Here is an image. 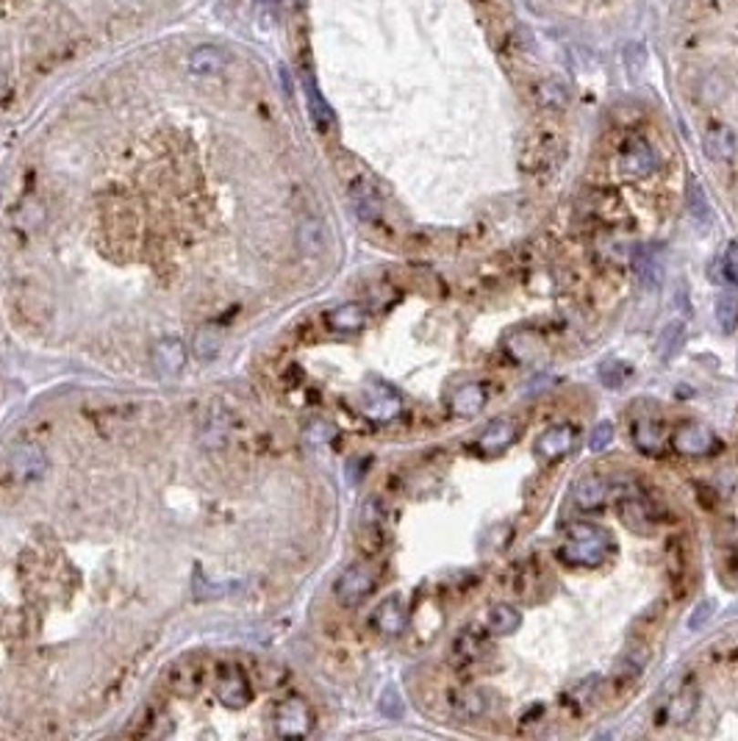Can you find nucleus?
Wrapping results in <instances>:
<instances>
[{
	"instance_id": "nucleus-1",
	"label": "nucleus",
	"mask_w": 738,
	"mask_h": 741,
	"mask_svg": "<svg viewBox=\"0 0 738 741\" xmlns=\"http://www.w3.org/2000/svg\"><path fill=\"white\" fill-rule=\"evenodd\" d=\"M611 550V536L591 522H575L566 527L558 558L569 567H599Z\"/></svg>"
},
{
	"instance_id": "nucleus-2",
	"label": "nucleus",
	"mask_w": 738,
	"mask_h": 741,
	"mask_svg": "<svg viewBox=\"0 0 738 741\" xmlns=\"http://www.w3.org/2000/svg\"><path fill=\"white\" fill-rule=\"evenodd\" d=\"M716 436L705 428V425H694L686 423L681 425L672 436H669V447H672L678 455H708L716 450Z\"/></svg>"
},
{
	"instance_id": "nucleus-3",
	"label": "nucleus",
	"mask_w": 738,
	"mask_h": 741,
	"mask_svg": "<svg viewBox=\"0 0 738 741\" xmlns=\"http://www.w3.org/2000/svg\"><path fill=\"white\" fill-rule=\"evenodd\" d=\"M375 589V575L367 564H353L337 580V597L345 605H359Z\"/></svg>"
},
{
	"instance_id": "nucleus-4",
	"label": "nucleus",
	"mask_w": 738,
	"mask_h": 741,
	"mask_svg": "<svg viewBox=\"0 0 738 741\" xmlns=\"http://www.w3.org/2000/svg\"><path fill=\"white\" fill-rule=\"evenodd\" d=\"M658 170V153L650 142L633 140L622 151V172L628 178H647Z\"/></svg>"
},
{
	"instance_id": "nucleus-5",
	"label": "nucleus",
	"mask_w": 738,
	"mask_h": 741,
	"mask_svg": "<svg viewBox=\"0 0 738 741\" xmlns=\"http://www.w3.org/2000/svg\"><path fill=\"white\" fill-rule=\"evenodd\" d=\"M275 730H278V736H306L311 730L308 705L297 697L284 700L275 714Z\"/></svg>"
},
{
	"instance_id": "nucleus-6",
	"label": "nucleus",
	"mask_w": 738,
	"mask_h": 741,
	"mask_svg": "<svg viewBox=\"0 0 738 741\" xmlns=\"http://www.w3.org/2000/svg\"><path fill=\"white\" fill-rule=\"evenodd\" d=\"M516 433H519L516 423H514V420L500 417V420H494V423H489V425L483 428V433L478 436V442H475V444H478V450H481V453L494 455V453L508 450V447L514 444Z\"/></svg>"
},
{
	"instance_id": "nucleus-7",
	"label": "nucleus",
	"mask_w": 738,
	"mask_h": 741,
	"mask_svg": "<svg viewBox=\"0 0 738 741\" xmlns=\"http://www.w3.org/2000/svg\"><path fill=\"white\" fill-rule=\"evenodd\" d=\"M572 444H575V431L569 425H553L535 439V453L545 461H556V458H564L572 450Z\"/></svg>"
},
{
	"instance_id": "nucleus-8",
	"label": "nucleus",
	"mask_w": 738,
	"mask_h": 741,
	"mask_svg": "<svg viewBox=\"0 0 738 741\" xmlns=\"http://www.w3.org/2000/svg\"><path fill=\"white\" fill-rule=\"evenodd\" d=\"M372 625L383 636H400L402 631H406V609H402L400 597H389L378 605L372 614Z\"/></svg>"
},
{
	"instance_id": "nucleus-9",
	"label": "nucleus",
	"mask_w": 738,
	"mask_h": 741,
	"mask_svg": "<svg viewBox=\"0 0 738 741\" xmlns=\"http://www.w3.org/2000/svg\"><path fill=\"white\" fill-rule=\"evenodd\" d=\"M364 414L375 423H389L400 414V397L389 386H378L367 391Z\"/></svg>"
},
{
	"instance_id": "nucleus-10",
	"label": "nucleus",
	"mask_w": 738,
	"mask_h": 741,
	"mask_svg": "<svg viewBox=\"0 0 738 741\" xmlns=\"http://www.w3.org/2000/svg\"><path fill=\"white\" fill-rule=\"evenodd\" d=\"M217 689H220L223 703L231 705V708H239L250 697V684L244 678V672L236 669V666H223V675H220V686Z\"/></svg>"
},
{
	"instance_id": "nucleus-11",
	"label": "nucleus",
	"mask_w": 738,
	"mask_h": 741,
	"mask_svg": "<svg viewBox=\"0 0 738 741\" xmlns=\"http://www.w3.org/2000/svg\"><path fill=\"white\" fill-rule=\"evenodd\" d=\"M702 148L708 153V159L713 162H730L735 156V133L727 128V125H711L708 133H705V140H702Z\"/></svg>"
},
{
	"instance_id": "nucleus-12",
	"label": "nucleus",
	"mask_w": 738,
	"mask_h": 741,
	"mask_svg": "<svg viewBox=\"0 0 738 741\" xmlns=\"http://www.w3.org/2000/svg\"><path fill=\"white\" fill-rule=\"evenodd\" d=\"M486 406V391L478 383H463L450 394V409L458 417H473Z\"/></svg>"
},
{
	"instance_id": "nucleus-13",
	"label": "nucleus",
	"mask_w": 738,
	"mask_h": 741,
	"mask_svg": "<svg viewBox=\"0 0 738 741\" xmlns=\"http://www.w3.org/2000/svg\"><path fill=\"white\" fill-rule=\"evenodd\" d=\"M606 495H608V484L602 481V478H597V475L580 478L575 484V489H572V500L583 511H591V508L602 506V503H606Z\"/></svg>"
},
{
	"instance_id": "nucleus-14",
	"label": "nucleus",
	"mask_w": 738,
	"mask_h": 741,
	"mask_svg": "<svg viewBox=\"0 0 738 741\" xmlns=\"http://www.w3.org/2000/svg\"><path fill=\"white\" fill-rule=\"evenodd\" d=\"M350 197H353V206H356L361 220L372 223V220L380 217V200H378V192H375V186L369 181L356 178L350 183Z\"/></svg>"
},
{
	"instance_id": "nucleus-15",
	"label": "nucleus",
	"mask_w": 738,
	"mask_h": 741,
	"mask_svg": "<svg viewBox=\"0 0 738 741\" xmlns=\"http://www.w3.org/2000/svg\"><path fill=\"white\" fill-rule=\"evenodd\" d=\"M666 442H669V436H666V431H663L660 423H655V420H639L633 425V444L641 453L655 455V453H660L666 447Z\"/></svg>"
},
{
	"instance_id": "nucleus-16",
	"label": "nucleus",
	"mask_w": 738,
	"mask_h": 741,
	"mask_svg": "<svg viewBox=\"0 0 738 741\" xmlns=\"http://www.w3.org/2000/svg\"><path fill=\"white\" fill-rule=\"evenodd\" d=\"M683 342H686V325H683V319L666 322L663 330H660V336H658V345H655L658 359L660 361H672L681 353Z\"/></svg>"
},
{
	"instance_id": "nucleus-17",
	"label": "nucleus",
	"mask_w": 738,
	"mask_h": 741,
	"mask_svg": "<svg viewBox=\"0 0 738 741\" xmlns=\"http://www.w3.org/2000/svg\"><path fill=\"white\" fill-rule=\"evenodd\" d=\"M225 64H228L225 50H220L214 45H203V47L192 50V56H189V67H192V73H197V76H214V73L223 70Z\"/></svg>"
},
{
	"instance_id": "nucleus-18",
	"label": "nucleus",
	"mask_w": 738,
	"mask_h": 741,
	"mask_svg": "<svg viewBox=\"0 0 738 741\" xmlns=\"http://www.w3.org/2000/svg\"><path fill=\"white\" fill-rule=\"evenodd\" d=\"M636 276H639V281H641L644 289L655 292L663 284V258H660V253H655V250L639 253V258H636Z\"/></svg>"
},
{
	"instance_id": "nucleus-19",
	"label": "nucleus",
	"mask_w": 738,
	"mask_h": 741,
	"mask_svg": "<svg viewBox=\"0 0 738 741\" xmlns=\"http://www.w3.org/2000/svg\"><path fill=\"white\" fill-rule=\"evenodd\" d=\"M697 703H700V697H697V689L694 686H683L672 700H669V705H666V716H669V722H675V725H686L691 716H694V711H697Z\"/></svg>"
},
{
	"instance_id": "nucleus-20",
	"label": "nucleus",
	"mask_w": 738,
	"mask_h": 741,
	"mask_svg": "<svg viewBox=\"0 0 738 741\" xmlns=\"http://www.w3.org/2000/svg\"><path fill=\"white\" fill-rule=\"evenodd\" d=\"M12 469H15V475L28 481V478H36L42 475V469H45V453L39 447H20L12 458Z\"/></svg>"
},
{
	"instance_id": "nucleus-21",
	"label": "nucleus",
	"mask_w": 738,
	"mask_h": 741,
	"mask_svg": "<svg viewBox=\"0 0 738 741\" xmlns=\"http://www.w3.org/2000/svg\"><path fill=\"white\" fill-rule=\"evenodd\" d=\"M364 319H367V311H364V306H359V303H345V306L333 308V311L327 314V325H330L333 330H342V333L359 330V328L364 325Z\"/></svg>"
},
{
	"instance_id": "nucleus-22",
	"label": "nucleus",
	"mask_w": 738,
	"mask_h": 741,
	"mask_svg": "<svg viewBox=\"0 0 738 741\" xmlns=\"http://www.w3.org/2000/svg\"><path fill=\"white\" fill-rule=\"evenodd\" d=\"M535 100H539L542 109H553V111L566 109L569 106V87L558 78H547L535 87Z\"/></svg>"
},
{
	"instance_id": "nucleus-23",
	"label": "nucleus",
	"mask_w": 738,
	"mask_h": 741,
	"mask_svg": "<svg viewBox=\"0 0 738 741\" xmlns=\"http://www.w3.org/2000/svg\"><path fill=\"white\" fill-rule=\"evenodd\" d=\"M153 359H156V367H159L164 375H175V372L183 367L186 353H183V345H181L178 339H164V342L156 345Z\"/></svg>"
},
{
	"instance_id": "nucleus-24",
	"label": "nucleus",
	"mask_w": 738,
	"mask_h": 741,
	"mask_svg": "<svg viewBox=\"0 0 738 741\" xmlns=\"http://www.w3.org/2000/svg\"><path fill=\"white\" fill-rule=\"evenodd\" d=\"M519 625H522V614L516 609H511V605H494V609L489 611V631L494 636H508Z\"/></svg>"
},
{
	"instance_id": "nucleus-25",
	"label": "nucleus",
	"mask_w": 738,
	"mask_h": 741,
	"mask_svg": "<svg viewBox=\"0 0 738 741\" xmlns=\"http://www.w3.org/2000/svg\"><path fill=\"white\" fill-rule=\"evenodd\" d=\"M689 212H691V220L697 225H702V228H708L711 220H713L711 204H708V197H705V192H702V186L697 181H691V186H689Z\"/></svg>"
},
{
	"instance_id": "nucleus-26",
	"label": "nucleus",
	"mask_w": 738,
	"mask_h": 741,
	"mask_svg": "<svg viewBox=\"0 0 738 741\" xmlns=\"http://www.w3.org/2000/svg\"><path fill=\"white\" fill-rule=\"evenodd\" d=\"M306 98H308V111H311L314 122H317L319 128H327V125L333 122L330 106L322 100V95H319L317 84H314V81H308V78H306Z\"/></svg>"
},
{
	"instance_id": "nucleus-27",
	"label": "nucleus",
	"mask_w": 738,
	"mask_h": 741,
	"mask_svg": "<svg viewBox=\"0 0 738 741\" xmlns=\"http://www.w3.org/2000/svg\"><path fill=\"white\" fill-rule=\"evenodd\" d=\"M486 708L483 697L478 692H458L452 694V711L463 719H473V716H481Z\"/></svg>"
},
{
	"instance_id": "nucleus-28",
	"label": "nucleus",
	"mask_w": 738,
	"mask_h": 741,
	"mask_svg": "<svg viewBox=\"0 0 738 741\" xmlns=\"http://www.w3.org/2000/svg\"><path fill=\"white\" fill-rule=\"evenodd\" d=\"M716 322L724 333H733L738 328V297L735 295H722L716 300Z\"/></svg>"
},
{
	"instance_id": "nucleus-29",
	"label": "nucleus",
	"mask_w": 738,
	"mask_h": 741,
	"mask_svg": "<svg viewBox=\"0 0 738 741\" xmlns=\"http://www.w3.org/2000/svg\"><path fill=\"white\" fill-rule=\"evenodd\" d=\"M217 350H220V333L212 330V328L197 330V336H194V353H197V359L209 361V359L217 356Z\"/></svg>"
},
{
	"instance_id": "nucleus-30",
	"label": "nucleus",
	"mask_w": 738,
	"mask_h": 741,
	"mask_svg": "<svg viewBox=\"0 0 738 741\" xmlns=\"http://www.w3.org/2000/svg\"><path fill=\"white\" fill-rule=\"evenodd\" d=\"M481 650H483V639L478 633H473V631H463L458 636V642H455V652L463 655V658H478Z\"/></svg>"
},
{
	"instance_id": "nucleus-31",
	"label": "nucleus",
	"mask_w": 738,
	"mask_h": 741,
	"mask_svg": "<svg viewBox=\"0 0 738 741\" xmlns=\"http://www.w3.org/2000/svg\"><path fill=\"white\" fill-rule=\"evenodd\" d=\"M611 442H614V425H611V423H599V425L591 431L588 447H591V453H602Z\"/></svg>"
},
{
	"instance_id": "nucleus-32",
	"label": "nucleus",
	"mask_w": 738,
	"mask_h": 741,
	"mask_svg": "<svg viewBox=\"0 0 738 741\" xmlns=\"http://www.w3.org/2000/svg\"><path fill=\"white\" fill-rule=\"evenodd\" d=\"M625 64H628V70H630V76H641V70L647 67V50H644V45H628V50H625Z\"/></svg>"
},
{
	"instance_id": "nucleus-33",
	"label": "nucleus",
	"mask_w": 738,
	"mask_h": 741,
	"mask_svg": "<svg viewBox=\"0 0 738 741\" xmlns=\"http://www.w3.org/2000/svg\"><path fill=\"white\" fill-rule=\"evenodd\" d=\"M722 269H724L727 281L738 287V242L727 245V250H724V258H722Z\"/></svg>"
},
{
	"instance_id": "nucleus-34",
	"label": "nucleus",
	"mask_w": 738,
	"mask_h": 741,
	"mask_svg": "<svg viewBox=\"0 0 738 741\" xmlns=\"http://www.w3.org/2000/svg\"><path fill=\"white\" fill-rule=\"evenodd\" d=\"M630 370L625 367V364H619V361H611V364H606L599 370V375L606 378V383H611V386H619L622 383V378L628 375Z\"/></svg>"
},
{
	"instance_id": "nucleus-35",
	"label": "nucleus",
	"mask_w": 738,
	"mask_h": 741,
	"mask_svg": "<svg viewBox=\"0 0 738 741\" xmlns=\"http://www.w3.org/2000/svg\"><path fill=\"white\" fill-rule=\"evenodd\" d=\"M300 236H303V242H306V239H311V242L317 245V250H319V245H325V231H322V225H319V223H308V225H303Z\"/></svg>"
},
{
	"instance_id": "nucleus-36",
	"label": "nucleus",
	"mask_w": 738,
	"mask_h": 741,
	"mask_svg": "<svg viewBox=\"0 0 738 741\" xmlns=\"http://www.w3.org/2000/svg\"><path fill=\"white\" fill-rule=\"evenodd\" d=\"M708 614H711V605L705 602V605H700V611H697V617H691V628H700L705 620H708Z\"/></svg>"
},
{
	"instance_id": "nucleus-37",
	"label": "nucleus",
	"mask_w": 738,
	"mask_h": 741,
	"mask_svg": "<svg viewBox=\"0 0 738 741\" xmlns=\"http://www.w3.org/2000/svg\"><path fill=\"white\" fill-rule=\"evenodd\" d=\"M266 4H270V0H266Z\"/></svg>"
}]
</instances>
